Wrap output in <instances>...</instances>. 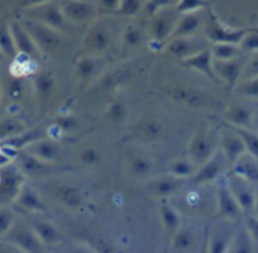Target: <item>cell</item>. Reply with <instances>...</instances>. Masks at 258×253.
<instances>
[{"mask_svg": "<svg viewBox=\"0 0 258 253\" xmlns=\"http://www.w3.org/2000/svg\"><path fill=\"white\" fill-rule=\"evenodd\" d=\"M176 13H178L176 10L175 13L161 10L153 18L150 28L151 37L155 42L163 43L170 39L176 27V23L179 20V18H176Z\"/></svg>", "mask_w": 258, "mask_h": 253, "instance_id": "obj_14", "label": "cell"}, {"mask_svg": "<svg viewBox=\"0 0 258 253\" xmlns=\"http://www.w3.org/2000/svg\"><path fill=\"white\" fill-rule=\"evenodd\" d=\"M78 159H80L81 164H83L85 166H96L102 160V155H101L100 150H97L96 148L87 146L81 150Z\"/></svg>", "mask_w": 258, "mask_h": 253, "instance_id": "obj_46", "label": "cell"}, {"mask_svg": "<svg viewBox=\"0 0 258 253\" xmlns=\"http://www.w3.org/2000/svg\"><path fill=\"white\" fill-rule=\"evenodd\" d=\"M106 117L112 123H122L127 117V108L122 101H112L107 106L106 110Z\"/></svg>", "mask_w": 258, "mask_h": 253, "instance_id": "obj_41", "label": "cell"}, {"mask_svg": "<svg viewBox=\"0 0 258 253\" xmlns=\"http://www.w3.org/2000/svg\"><path fill=\"white\" fill-rule=\"evenodd\" d=\"M211 52L214 60H233L238 59L242 49L234 44H212Z\"/></svg>", "mask_w": 258, "mask_h": 253, "instance_id": "obj_38", "label": "cell"}, {"mask_svg": "<svg viewBox=\"0 0 258 253\" xmlns=\"http://www.w3.org/2000/svg\"><path fill=\"white\" fill-rule=\"evenodd\" d=\"M254 113L247 106L233 105L229 106L224 112V120L227 121V125L234 126V128L249 129V126L253 123Z\"/></svg>", "mask_w": 258, "mask_h": 253, "instance_id": "obj_26", "label": "cell"}, {"mask_svg": "<svg viewBox=\"0 0 258 253\" xmlns=\"http://www.w3.org/2000/svg\"><path fill=\"white\" fill-rule=\"evenodd\" d=\"M216 199L218 217L223 221H236L243 214L241 207L238 206L231 189H229L228 184H227V180L219 184L218 188H217Z\"/></svg>", "mask_w": 258, "mask_h": 253, "instance_id": "obj_11", "label": "cell"}, {"mask_svg": "<svg viewBox=\"0 0 258 253\" xmlns=\"http://www.w3.org/2000/svg\"><path fill=\"white\" fill-rule=\"evenodd\" d=\"M0 52L10 59H15L18 57V50L15 48L9 25H0Z\"/></svg>", "mask_w": 258, "mask_h": 253, "instance_id": "obj_40", "label": "cell"}, {"mask_svg": "<svg viewBox=\"0 0 258 253\" xmlns=\"http://www.w3.org/2000/svg\"><path fill=\"white\" fill-rule=\"evenodd\" d=\"M55 88L54 77L50 72H40L35 76L34 90L37 96L42 100H47L52 96Z\"/></svg>", "mask_w": 258, "mask_h": 253, "instance_id": "obj_35", "label": "cell"}, {"mask_svg": "<svg viewBox=\"0 0 258 253\" xmlns=\"http://www.w3.org/2000/svg\"><path fill=\"white\" fill-rule=\"evenodd\" d=\"M140 131L145 138L151 139H158L159 136L163 133V125L156 120H148L140 125Z\"/></svg>", "mask_w": 258, "mask_h": 253, "instance_id": "obj_50", "label": "cell"}, {"mask_svg": "<svg viewBox=\"0 0 258 253\" xmlns=\"http://www.w3.org/2000/svg\"><path fill=\"white\" fill-rule=\"evenodd\" d=\"M253 244V239L249 236L246 227L243 226L242 228L237 229L234 233L229 253H254Z\"/></svg>", "mask_w": 258, "mask_h": 253, "instance_id": "obj_33", "label": "cell"}, {"mask_svg": "<svg viewBox=\"0 0 258 253\" xmlns=\"http://www.w3.org/2000/svg\"><path fill=\"white\" fill-rule=\"evenodd\" d=\"M22 24L29 33L40 53H53L62 44V34L58 30L29 18H25Z\"/></svg>", "mask_w": 258, "mask_h": 253, "instance_id": "obj_2", "label": "cell"}, {"mask_svg": "<svg viewBox=\"0 0 258 253\" xmlns=\"http://www.w3.org/2000/svg\"><path fill=\"white\" fill-rule=\"evenodd\" d=\"M30 227L43 244L53 246V244H58L59 242H62V233L50 222L43 221V219H33L30 221Z\"/></svg>", "mask_w": 258, "mask_h": 253, "instance_id": "obj_27", "label": "cell"}, {"mask_svg": "<svg viewBox=\"0 0 258 253\" xmlns=\"http://www.w3.org/2000/svg\"><path fill=\"white\" fill-rule=\"evenodd\" d=\"M253 125L256 128V133H258V115L253 117Z\"/></svg>", "mask_w": 258, "mask_h": 253, "instance_id": "obj_60", "label": "cell"}, {"mask_svg": "<svg viewBox=\"0 0 258 253\" xmlns=\"http://www.w3.org/2000/svg\"><path fill=\"white\" fill-rule=\"evenodd\" d=\"M66 253H96V252H93L92 249L90 248H86V247L76 246V247H71V248H68V251Z\"/></svg>", "mask_w": 258, "mask_h": 253, "instance_id": "obj_58", "label": "cell"}, {"mask_svg": "<svg viewBox=\"0 0 258 253\" xmlns=\"http://www.w3.org/2000/svg\"><path fill=\"white\" fill-rule=\"evenodd\" d=\"M23 151H27L28 154L47 164L54 163L59 156V146L52 139H42V140L35 141Z\"/></svg>", "mask_w": 258, "mask_h": 253, "instance_id": "obj_22", "label": "cell"}, {"mask_svg": "<svg viewBox=\"0 0 258 253\" xmlns=\"http://www.w3.org/2000/svg\"><path fill=\"white\" fill-rule=\"evenodd\" d=\"M15 223V214L13 209L9 207H0V236L8 234V232L12 229L13 224Z\"/></svg>", "mask_w": 258, "mask_h": 253, "instance_id": "obj_47", "label": "cell"}, {"mask_svg": "<svg viewBox=\"0 0 258 253\" xmlns=\"http://www.w3.org/2000/svg\"><path fill=\"white\" fill-rule=\"evenodd\" d=\"M25 13L29 19L42 23L58 32H63L68 24L60 9V5L55 3H44V4L30 7Z\"/></svg>", "mask_w": 258, "mask_h": 253, "instance_id": "obj_7", "label": "cell"}, {"mask_svg": "<svg viewBox=\"0 0 258 253\" xmlns=\"http://www.w3.org/2000/svg\"><path fill=\"white\" fill-rule=\"evenodd\" d=\"M228 126L233 131H236L241 139L243 140L244 146H246V151L248 153L249 156L256 159L258 161V133L251 130V129H243V128H234V126Z\"/></svg>", "mask_w": 258, "mask_h": 253, "instance_id": "obj_36", "label": "cell"}, {"mask_svg": "<svg viewBox=\"0 0 258 253\" xmlns=\"http://www.w3.org/2000/svg\"><path fill=\"white\" fill-rule=\"evenodd\" d=\"M227 184L233 194L234 199L237 201L238 206L241 207L243 214L252 216L254 209V196H256V186L248 183L239 176L233 175L229 173L227 178Z\"/></svg>", "mask_w": 258, "mask_h": 253, "instance_id": "obj_9", "label": "cell"}, {"mask_svg": "<svg viewBox=\"0 0 258 253\" xmlns=\"http://www.w3.org/2000/svg\"><path fill=\"white\" fill-rule=\"evenodd\" d=\"M244 227L248 231L249 236L252 237L253 242H258V217L256 216H247Z\"/></svg>", "mask_w": 258, "mask_h": 253, "instance_id": "obj_54", "label": "cell"}, {"mask_svg": "<svg viewBox=\"0 0 258 253\" xmlns=\"http://www.w3.org/2000/svg\"><path fill=\"white\" fill-rule=\"evenodd\" d=\"M8 241L25 253H42L43 243L39 241L32 227L23 221H15L7 234Z\"/></svg>", "mask_w": 258, "mask_h": 253, "instance_id": "obj_8", "label": "cell"}, {"mask_svg": "<svg viewBox=\"0 0 258 253\" xmlns=\"http://www.w3.org/2000/svg\"><path fill=\"white\" fill-rule=\"evenodd\" d=\"M10 32H12L13 39H14L15 48L18 50V54L24 55V57L30 58V59H37L42 53L37 48L35 43L33 42L29 33L25 30L20 22H12L9 25Z\"/></svg>", "mask_w": 258, "mask_h": 253, "instance_id": "obj_16", "label": "cell"}, {"mask_svg": "<svg viewBox=\"0 0 258 253\" xmlns=\"http://www.w3.org/2000/svg\"><path fill=\"white\" fill-rule=\"evenodd\" d=\"M14 163V159L9 155L8 153H5L4 150H2L0 148V169L5 168V166L10 165V164Z\"/></svg>", "mask_w": 258, "mask_h": 253, "instance_id": "obj_57", "label": "cell"}, {"mask_svg": "<svg viewBox=\"0 0 258 253\" xmlns=\"http://www.w3.org/2000/svg\"><path fill=\"white\" fill-rule=\"evenodd\" d=\"M54 199L68 209H77L83 204V194L77 186L70 184H60L54 189Z\"/></svg>", "mask_w": 258, "mask_h": 253, "instance_id": "obj_24", "label": "cell"}, {"mask_svg": "<svg viewBox=\"0 0 258 253\" xmlns=\"http://www.w3.org/2000/svg\"><path fill=\"white\" fill-rule=\"evenodd\" d=\"M153 161L148 158V156L138 155L134 159H131L130 164H128V169H130L131 174L135 176H145L153 170Z\"/></svg>", "mask_w": 258, "mask_h": 253, "instance_id": "obj_42", "label": "cell"}, {"mask_svg": "<svg viewBox=\"0 0 258 253\" xmlns=\"http://www.w3.org/2000/svg\"><path fill=\"white\" fill-rule=\"evenodd\" d=\"M19 208L29 213H45L47 207L42 201L39 194L32 188V186L24 185L18 196L17 201L14 202Z\"/></svg>", "mask_w": 258, "mask_h": 253, "instance_id": "obj_23", "label": "cell"}, {"mask_svg": "<svg viewBox=\"0 0 258 253\" xmlns=\"http://www.w3.org/2000/svg\"><path fill=\"white\" fill-rule=\"evenodd\" d=\"M97 4L101 9H105L106 12L117 13L121 4V0H101Z\"/></svg>", "mask_w": 258, "mask_h": 253, "instance_id": "obj_55", "label": "cell"}, {"mask_svg": "<svg viewBox=\"0 0 258 253\" xmlns=\"http://www.w3.org/2000/svg\"><path fill=\"white\" fill-rule=\"evenodd\" d=\"M202 25H203V18L199 17L198 13L183 14L181 15V18H179L178 23H176V27L175 29H174V33L173 35H171L170 39H173V38L194 37L196 33L201 29Z\"/></svg>", "mask_w": 258, "mask_h": 253, "instance_id": "obj_28", "label": "cell"}, {"mask_svg": "<svg viewBox=\"0 0 258 253\" xmlns=\"http://www.w3.org/2000/svg\"><path fill=\"white\" fill-rule=\"evenodd\" d=\"M206 48H208L206 40L197 39L196 35H194V37L188 38H173V39L168 40L164 50L171 57L180 59L181 62V60L199 53L201 50L206 49Z\"/></svg>", "mask_w": 258, "mask_h": 253, "instance_id": "obj_12", "label": "cell"}, {"mask_svg": "<svg viewBox=\"0 0 258 253\" xmlns=\"http://www.w3.org/2000/svg\"><path fill=\"white\" fill-rule=\"evenodd\" d=\"M115 39V32L110 23L97 20L87 29L83 39V48L88 55L102 54L110 49Z\"/></svg>", "mask_w": 258, "mask_h": 253, "instance_id": "obj_1", "label": "cell"}, {"mask_svg": "<svg viewBox=\"0 0 258 253\" xmlns=\"http://www.w3.org/2000/svg\"><path fill=\"white\" fill-rule=\"evenodd\" d=\"M25 131H27V128L22 120L15 117L5 118L0 121V143L22 135Z\"/></svg>", "mask_w": 258, "mask_h": 253, "instance_id": "obj_34", "label": "cell"}, {"mask_svg": "<svg viewBox=\"0 0 258 253\" xmlns=\"http://www.w3.org/2000/svg\"><path fill=\"white\" fill-rule=\"evenodd\" d=\"M197 168L193 165L190 160L186 159H179V160H174L169 165V175L175 176V178L180 179H190L191 176L196 174Z\"/></svg>", "mask_w": 258, "mask_h": 253, "instance_id": "obj_39", "label": "cell"}, {"mask_svg": "<svg viewBox=\"0 0 258 253\" xmlns=\"http://www.w3.org/2000/svg\"><path fill=\"white\" fill-rule=\"evenodd\" d=\"M96 253H122L118 251L115 247L110 246L108 243H105V242H98L96 244Z\"/></svg>", "mask_w": 258, "mask_h": 253, "instance_id": "obj_56", "label": "cell"}, {"mask_svg": "<svg viewBox=\"0 0 258 253\" xmlns=\"http://www.w3.org/2000/svg\"><path fill=\"white\" fill-rule=\"evenodd\" d=\"M254 216L258 217V185H256V196H254Z\"/></svg>", "mask_w": 258, "mask_h": 253, "instance_id": "obj_59", "label": "cell"}, {"mask_svg": "<svg viewBox=\"0 0 258 253\" xmlns=\"http://www.w3.org/2000/svg\"><path fill=\"white\" fill-rule=\"evenodd\" d=\"M234 92L242 97L258 98V77L242 81L234 87Z\"/></svg>", "mask_w": 258, "mask_h": 253, "instance_id": "obj_45", "label": "cell"}, {"mask_svg": "<svg viewBox=\"0 0 258 253\" xmlns=\"http://www.w3.org/2000/svg\"><path fill=\"white\" fill-rule=\"evenodd\" d=\"M217 151H218V149L216 148V139H214L213 134L206 130H198L189 141V160L193 163L197 170L203 164H206Z\"/></svg>", "mask_w": 258, "mask_h": 253, "instance_id": "obj_3", "label": "cell"}, {"mask_svg": "<svg viewBox=\"0 0 258 253\" xmlns=\"http://www.w3.org/2000/svg\"><path fill=\"white\" fill-rule=\"evenodd\" d=\"M221 151L226 156L228 163L231 164V168L247 153L241 136L236 131L229 129L228 126L221 134Z\"/></svg>", "mask_w": 258, "mask_h": 253, "instance_id": "obj_15", "label": "cell"}, {"mask_svg": "<svg viewBox=\"0 0 258 253\" xmlns=\"http://www.w3.org/2000/svg\"><path fill=\"white\" fill-rule=\"evenodd\" d=\"M131 78H133V68L116 67L102 76L100 81V86L102 90L112 91L125 86Z\"/></svg>", "mask_w": 258, "mask_h": 253, "instance_id": "obj_29", "label": "cell"}, {"mask_svg": "<svg viewBox=\"0 0 258 253\" xmlns=\"http://www.w3.org/2000/svg\"><path fill=\"white\" fill-rule=\"evenodd\" d=\"M252 30L228 29V28L223 27L216 18H213L206 28V37L209 42H212V44L239 45L242 40H243V38Z\"/></svg>", "mask_w": 258, "mask_h": 253, "instance_id": "obj_10", "label": "cell"}, {"mask_svg": "<svg viewBox=\"0 0 258 253\" xmlns=\"http://www.w3.org/2000/svg\"><path fill=\"white\" fill-rule=\"evenodd\" d=\"M227 169H231V164L226 159L221 150L217 151L206 164L196 171L193 176L189 179L193 185H206L218 180L221 176L226 174Z\"/></svg>", "mask_w": 258, "mask_h": 253, "instance_id": "obj_6", "label": "cell"}, {"mask_svg": "<svg viewBox=\"0 0 258 253\" xmlns=\"http://www.w3.org/2000/svg\"><path fill=\"white\" fill-rule=\"evenodd\" d=\"M0 253H14V252L9 251V249H3V248H0Z\"/></svg>", "mask_w": 258, "mask_h": 253, "instance_id": "obj_61", "label": "cell"}, {"mask_svg": "<svg viewBox=\"0 0 258 253\" xmlns=\"http://www.w3.org/2000/svg\"><path fill=\"white\" fill-rule=\"evenodd\" d=\"M211 47V45H209ZM206 48V49L201 50L197 54L191 55V57L186 58V59L181 60V65L186 68H190V70L197 71V72H201L206 76L209 80L214 81V82H218L216 75H214L213 71V55H212L211 48Z\"/></svg>", "mask_w": 258, "mask_h": 253, "instance_id": "obj_19", "label": "cell"}, {"mask_svg": "<svg viewBox=\"0 0 258 253\" xmlns=\"http://www.w3.org/2000/svg\"><path fill=\"white\" fill-rule=\"evenodd\" d=\"M144 39L143 29L136 25H128L122 34V42L125 48H136L139 44H141Z\"/></svg>", "mask_w": 258, "mask_h": 253, "instance_id": "obj_43", "label": "cell"}, {"mask_svg": "<svg viewBox=\"0 0 258 253\" xmlns=\"http://www.w3.org/2000/svg\"><path fill=\"white\" fill-rule=\"evenodd\" d=\"M160 217L164 224V228L170 236H173L181 226V218L179 212L168 202H163L160 206Z\"/></svg>", "mask_w": 258, "mask_h": 253, "instance_id": "obj_32", "label": "cell"}, {"mask_svg": "<svg viewBox=\"0 0 258 253\" xmlns=\"http://www.w3.org/2000/svg\"><path fill=\"white\" fill-rule=\"evenodd\" d=\"M242 77H243V81L258 77V53L253 55V58L246 66H243Z\"/></svg>", "mask_w": 258, "mask_h": 253, "instance_id": "obj_53", "label": "cell"}, {"mask_svg": "<svg viewBox=\"0 0 258 253\" xmlns=\"http://www.w3.org/2000/svg\"><path fill=\"white\" fill-rule=\"evenodd\" d=\"M213 71L217 80L223 81L229 87H236L243 72V65L238 59L214 60Z\"/></svg>", "mask_w": 258, "mask_h": 253, "instance_id": "obj_18", "label": "cell"}, {"mask_svg": "<svg viewBox=\"0 0 258 253\" xmlns=\"http://www.w3.org/2000/svg\"><path fill=\"white\" fill-rule=\"evenodd\" d=\"M24 185V174L15 163L0 169V207L17 201Z\"/></svg>", "mask_w": 258, "mask_h": 253, "instance_id": "obj_4", "label": "cell"}, {"mask_svg": "<svg viewBox=\"0 0 258 253\" xmlns=\"http://www.w3.org/2000/svg\"><path fill=\"white\" fill-rule=\"evenodd\" d=\"M25 92V83L23 78L13 77L8 80L7 85H5V93L8 97L13 101H18L23 97Z\"/></svg>", "mask_w": 258, "mask_h": 253, "instance_id": "obj_44", "label": "cell"}, {"mask_svg": "<svg viewBox=\"0 0 258 253\" xmlns=\"http://www.w3.org/2000/svg\"><path fill=\"white\" fill-rule=\"evenodd\" d=\"M98 62L93 55H83L77 60L76 65V76L81 81H88L96 75Z\"/></svg>", "mask_w": 258, "mask_h": 253, "instance_id": "obj_37", "label": "cell"}, {"mask_svg": "<svg viewBox=\"0 0 258 253\" xmlns=\"http://www.w3.org/2000/svg\"><path fill=\"white\" fill-rule=\"evenodd\" d=\"M15 165L20 169L23 174L28 176H38L47 173L49 164L39 160L35 156L30 155L27 151H19L15 158Z\"/></svg>", "mask_w": 258, "mask_h": 253, "instance_id": "obj_25", "label": "cell"}, {"mask_svg": "<svg viewBox=\"0 0 258 253\" xmlns=\"http://www.w3.org/2000/svg\"><path fill=\"white\" fill-rule=\"evenodd\" d=\"M186 181H188L186 179H180L168 175L151 181L146 186V189H148V192L151 196L158 197V198H165V197L174 196L176 192L180 191V188H183L185 185Z\"/></svg>", "mask_w": 258, "mask_h": 253, "instance_id": "obj_20", "label": "cell"}, {"mask_svg": "<svg viewBox=\"0 0 258 253\" xmlns=\"http://www.w3.org/2000/svg\"><path fill=\"white\" fill-rule=\"evenodd\" d=\"M231 174L244 179L248 183L258 185V161L249 155H243L233 166Z\"/></svg>", "mask_w": 258, "mask_h": 253, "instance_id": "obj_30", "label": "cell"}, {"mask_svg": "<svg viewBox=\"0 0 258 253\" xmlns=\"http://www.w3.org/2000/svg\"><path fill=\"white\" fill-rule=\"evenodd\" d=\"M234 233L221 224L214 226L209 233L208 253H229Z\"/></svg>", "mask_w": 258, "mask_h": 253, "instance_id": "obj_21", "label": "cell"}, {"mask_svg": "<svg viewBox=\"0 0 258 253\" xmlns=\"http://www.w3.org/2000/svg\"><path fill=\"white\" fill-rule=\"evenodd\" d=\"M60 9L66 20L72 24H80L92 20L97 14V9L92 3L78 2V0H71V2L60 3Z\"/></svg>", "mask_w": 258, "mask_h": 253, "instance_id": "obj_13", "label": "cell"}, {"mask_svg": "<svg viewBox=\"0 0 258 253\" xmlns=\"http://www.w3.org/2000/svg\"><path fill=\"white\" fill-rule=\"evenodd\" d=\"M241 49L248 50V52L258 53V32L257 30H252L249 32L246 37L243 38V40L239 44Z\"/></svg>", "mask_w": 258, "mask_h": 253, "instance_id": "obj_52", "label": "cell"}, {"mask_svg": "<svg viewBox=\"0 0 258 253\" xmlns=\"http://www.w3.org/2000/svg\"><path fill=\"white\" fill-rule=\"evenodd\" d=\"M45 134L42 130H32V131H25L22 135L15 136V138L9 139V140H5L3 143H0L2 148H8L12 149L14 151H23L28 148L29 145H32L33 143L38 140H42L44 138Z\"/></svg>", "mask_w": 258, "mask_h": 253, "instance_id": "obj_31", "label": "cell"}, {"mask_svg": "<svg viewBox=\"0 0 258 253\" xmlns=\"http://www.w3.org/2000/svg\"><path fill=\"white\" fill-rule=\"evenodd\" d=\"M144 5L145 4L139 0H121L117 13L125 17H135L141 10H144Z\"/></svg>", "mask_w": 258, "mask_h": 253, "instance_id": "obj_49", "label": "cell"}, {"mask_svg": "<svg viewBox=\"0 0 258 253\" xmlns=\"http://www.w3.org/2000/svg\"><path fill=\"white\" fill-rule=\"evenodd\" d=\"M78 125H80V121L73 115H60L55 118V128L60 133H72L77 130Z\"/></svg>", "mask_w": 258, "mask_h": 253, "instance_id": "obj_48", "label": "cell"}, {"mask_svg": "<svg viewBox=\"0 0 258 253\" xmlns=\"http://www.w3.org/2000/svg\"><path fill=\"white\" fill-rule=\"evenodd\" d=\"M199 243V234L194 227L181 226L171 236V253H193Z\"/></svg>", "mask_w": 258, "mask_h": 253, "instance_id": "obj_17", "label": "cell"}, {"mask_svg": "<svg viewBox=\"0 0 258 253\" xmlns=\"http://www.w3.org/2000/svg\"><path fill=\"white\" fill-rule=\"evenodd\" d=\"M166 96L178 105L197 110L208 105L209 96L202 90L191 85H173L166 90Z\"/></svg>", "mask_w": 258, "mask_h": 253, "instance_id": "obj_5", "label": "cell"}, {"mask_svg": "<svg viewBox=\"0 0 258 253\" xmlns=\"http://www.w3.org/2000/svg\"><path fill=\"white\" fill-rule=\"evenodd\" d=\"M206 8V3L198 2V0H181L176 4L174 9L180 14H190V13H197L198 10Z\"/></svg>", "mask_w": 258, "mask_h": 253, "instance_id": "obj_51", "label": "cell"}]
</instances>
